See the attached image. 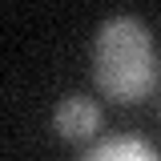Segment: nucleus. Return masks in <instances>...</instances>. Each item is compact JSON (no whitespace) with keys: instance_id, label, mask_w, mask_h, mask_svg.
I'll use <instances>...</instances> for the list:
<instances>
[{"instance_id":"obj_1","label":"nucleus","mask_w":161,"mask_h":161,"mask_svg":"<svg viewBox=\"0 0 161 161\" xmlns=\"http://www.w3.org/2000/svg\"><path fill=\"white\" fill-rule=\"evenodd\" d=\"M161 60L149 24L129 12L101 20L93 36V80L109 101L117 105H137L157 89Z\"/></svg>"},{"instance_id":"obj_2","label":"nucleus","mask_w":161,"mask_h":161,"mask_svg":"<svg viewBox=\"0 0 161 161\" xmlns=\"http://www.w3.org/2000/svg\"><path fill=\"white\" fill-rule=\"evenodd\" d=\"M53 129L64 141H93L101 129V105L80 93H69L53 105Z\"/></svg>"},{"instance_id":"obj_3","label":"nucleus","mask_w":161,"mask_h":161,"mask_svg":"<svg viewBox=\"0 0 161 161\" xmlns=\"http://www.w3.org/2000/svg\"><path fill=\"white\" fill-rule=\"evenodd\" d=\"M80 161H161V153L145 137L121 133V137H101L97 145H89Z\"/></svg>"}]
</instances>
